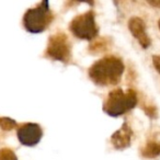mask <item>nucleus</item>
<instances>
[{"label": "nucleus", "mask_w": 160, "mask_h": 160, "mask_svg": "<svg viewBox=\"0 0 160 160\" xmlns=\"http://www.w3.org/2000/svg\"><path fill=\"white\" fill-rule=\"evenodd\" d=\"M53 19L54 16L48 7V2L43 1L25 12L23 16V27L30 33H42L48 28Z\"/></svg>", "instance_id": "nucleus-3"}, {"label": "nucleus", "mask_w": 160, "mask_h": 160, "mask_svg": "<svg viewBox=\"0 0 160 160\" xmlns=\"http://www.w3.org/2000/svg\"><path fill=\"white\" fill-rule=\"evenodd\" d=\"M152 64H153V66H155L156 70L160 73V55L152 56Z\"/></svg>", "instance_id": "nucleus-12"}, {"label": "nucleus", "mask_w": 160, "mask_h": 160, "mask_svg": "<svg viewBox=\"0 0 160 160\" xmlns=\"http://www.w3.org/2000/svg\"><path fill=\"white\" fill-rule=\"evenodd\" d=\"M136 104L137 97L134 90L129 89L125 92L121 88H118L109 93L107 100L103 103V111L108 115L118 118L134 109Z\"/></svg>", "instance_id": "nucleus-2"}, {"label": "nucleus", "mask_w": 160, "mask_h": 160, "mask_svg": "<svg viewBox=\"0 0 160 160\" xmlns=\"http://www.w3.org/2000/svg\"><path fill=\"white\" fill-rule=\"evenodd\" d=\"M124 68L121 58L107 56L90 67L89 77L98 86H115L121 81Z\"/></svg>", "instance_id": "nucleus-1"}, {"label": "nucleus", "mask_w": 160, "mask_h": 160, "mask_svg": "<svg viewBox=\"0 0 160 160\" xmlns=\"http://www.w3.org/2000/svg\"><path fill=\"white\" fill-rule=\"evenodd\" d=\"M132 136H133V129L125 122L121 126V128L111 136V142L115 149L122 150L131 146Z\"/></svg>", "instance_id": "nucleus-8"}, {"label": "nucleus", "mask_w": 160, "mask_h": 160, "mask_svg": "<svg viewBox=\"0 0 160 160\" xmlns=\"http://www.w3.org/2000/svg\"><path fill=\"white\" fill-rule=\"evenodd\" d=\"M69 30L76 38L80 40H93L99 34V28L96 23L94 12L89 10L85 13L75 17L69 24Z\"/></svg>", "instance_id": "nucleus-4"}, {"label": "nucleus", "mask_w": 160, "mask_h": 160, "mask_svg": "<svg viewBox=\"0 0 160 160\" xmlns=\"http://www.w3.org/2000/svg\"><path fill=\"white\" fill-rule=\"evenodd\" d=\"M0 160H18V157L12 149L1 148L0 149Z\"/></svg>", "instance_id": "nucleus-10"}, {"label": "nucleus", "mask_w": 160, "mask_h": 160, "mask_svg": "<svg viewBox=\"0 0 160 160\" xmlns=\"http://www.w3.org/2000/svg\"><path fill=\"white\" fill-rule=\"evenodd\" d=\"M158 27H159V30H160V20L158 21Z\"/></svg>", "instance_id": "nucleus-14"}, {"label": "nucleus", "mask_w": 160, "mask_h": 160, "mask_svg": "<svg viewBox=\"0 0 160 160\" xmlns=\"http://www.w3.org/2000/svg\"><path fill=\"white\" fill-rule=\"evenodd\" d=\"M142 155L148 159L160 156V138L152 137L151 139H148L146 145L142 148Z\"/></svg>", "instance_id": "nucleus-9"}, {"label": "nucleus", "mask_w": 160, "mask_h": 160, "mask_svg": "<svg viewBox=\"0 0 160 160\" xmlns=\"http://www.w3.org/2000/svg\"><path fill=\"white\" fill-rule=\"evenodd\" d=\"M46 55L58 62H66L71 57V45L65 33L53 34L48 38L46 47Z\"/></svg>", "instance_id": "nucleus-5"}, {"label": "nucleus", "mask_w": 160, "mask_h": 160, "mask_svg": "<svg viewBox=\"0 0 160 160\" xmlns=\"http://www.w3.org/2000/svg\"><path fill=\"white\" fill-rule=\"evenodd\" d=\"M128 29L134 38L139 42L142 48H148L150 46L151 40L146 32V27H145V22L142 21V19L138 17L131 18L128 21Z\"/></svg>", "instance_id": "nucleus-7"}, {"label": "nucleus", "mask_w": 160, "mask_h": 160, "mask_svg": "<svg viewBox=\"0 0 160 160\" xmlns=\"http://www.w3.org/2000/svg\"><path fill=\"white\" fill-rule=\"evenodd\" d=\"M19 142L24 146H35L43 136L42 127L36 123H24L17 129Z\"/></svg>", "instance_id": "nucleus-6"}, {"label": "nucleus", "mask_w": 160, "mask_h": 160, "mask_svg": "<svg viewBox=\"0 0 160 160\" xmlns=\"http://www.w3.org/2000/svg\"><path fill=\"white\" fill-rule=\"evenodd\" d=\"M0 127L3 131H11L17 127V122L8 118H0Z\"/></svg>", "instance_id": "nucleus-11"}, {"label": "nucleus", "mask_w": 160, "mask_h": 160, "mask_svg": "<svg viewBox=\"0 0 160 160\" xmlns=\"http://www.w3.org/2000/svg\"><path fill=\"white\" fill-rule=\"evenodd\" d=\"M151 6H155V7H160V1L159 2H155V1H152V2H149Z\"/></svg>", "instance_id": "nucleus-13"}]
</instances>
